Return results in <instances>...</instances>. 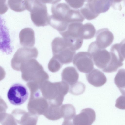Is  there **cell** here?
I'll use <instances>...</instances> for the list:
<instances>
[{
    "instance_id": "cell-13",
    "label": "cell",
    "mask_w": 125,
    "mask_h": 125,
    "mask_svg": "<svg viewBox=\"0 0 125 125\" xmlns=\"http://www.w3.org/2000/svg\"><path fill=\"white\" fill-rule=\"evenodd\" d=\"M96 33L95 28L91 23L83 24L82 22H78L76 32L78 37L83 40L90 39L94 36Z\"/></svg>"
},
{
    "instance_id": "cell-3",
    "label": "cell",
    "mask_w": 125,
    "mask_h": 125,
    "mask_svg": "<svg viewBox=\"0 0 125 125\" xmlns=\"http://www.w3.org/2000/svg\"><path fill=\"white\" fill-rule=\"evenodd\" d=\"M28 8L30 12L31 19L36 26H44L49 24V16L47 8L41 0L29 1Z\"/></svg>"
},
{
    "instance_id": "cell-12",
    "label": "cell",
    "mask_w": 125,
    "mask_h": 125,
    "mask_svg": "<svg viewBox=\"0 0 125 125\" xmlns=\"http://www.w3.org/2000/svg\"><path fill=\"white\" fill-rule=\"evenodd\" d=\"M86 76L89 83L95 87H101L107 82L106 77L104 73L96 69H93L86 73Z\"/></svg>"
},
{
    "instance_id": "cell-14",
    "label": "cell",
    "mask_w": 125,
    "mask_h": 125,
    "mask_svg": "<svg viewBox=\"0 0 125 125\" xmlns=\"http://www.w3.org/2000/svg\"><path fill=\"white\" fill-rule=\"evenodd\" d=\"M61 106L49 105L48 108L43 115L49 120L55 121L59 120L62 118Z\"/></svg>"
},
{
    "instance_id": "cell-2",
    "label": "cell",
    "mask_w": 125,
    "mask_h": 125,
    "mask_svg": "<svg viewBox=\"0 0 125 125\" xmlns=\"http://www.w3.org/2000/svg\"><path fill=\"white\" fill-rule=\"evenodd\" d=\"M51 45L53 55V57L62 65L72 62L76 52L72 50L68 46L63 38H55L52 40Z\"/></svg>"
},
{
    "instance_id": "cell-19",
    "label": "cell",
    "mask_w": 125,
    "mask_h": 125,
    "mask_svg": "<svg viewBox=\"0 0 125 125\" xmlns=\"http://www.w3.org/2000/svg\"><path fill=\"white\" fill-rule=\"evenodd\" d=\"M25 43L30 48L33 47L35 43L34 31L32 28H28L25 30Z\"/></svg>"
},
{
    "instance_id": "cell-10",
    "label": "cell",
    "mask_w": 125,
    "mask_h": 125,
    "mask_svg": "<svg viewBox=\"0 0 125 125\" xmlns=\"http://www.w3.org/2000/svg\"><path fill=\"white\" fill-rule=\"evenodd\" d=\"M95 111L87 108L83 109L80 112L75 116L73 119L74 125H91L96 119Z\"/></svg>"
},
{
    "instance_id": "cell-15",
    "label": "cell",
    "mask_w": 125,
    "mask_h": 125,
    "mask_svg": "<svg viewBox=\"0 0 125 125\" xmlns=\"http://www.w3.org/2000/svg\"><path fill=\"white\" fill-rule=\"evenodd\" d=\"M64 80L71 86L77 82L79 74L75 68L73 67H68L64 70Z\"/></svg>"
},
{
    "instance_id": "cell-24",
    "label": "cell",
    "mask_w": 125,
    "mask_h": 125,
    "mask_svg": "<svg viewBox=\"0 0 125 125\" xmlns=\"http://www.w3.org/2000/svg\"><path fill=\"white\" fill-rule=\"evenodd\" d=\"M62 125H74L72 122L70 120H64Z\"/></svg>"
},
{
    "instance_id": "cell-5",
    "label": "cell",
    "mask_w": 125,
    "mask_h": 125,
    "mask_svg": "<svg viewBox=\"0 0 125 125\" xmlns=\"http://www.w3.org/2000/svg\"><path fill=\"white\" fill-rule=\"evenodd\" d=\"M112 4V0H87L82 8V13L87 19L93 20L100 14L107 11Z\"/></svg>"
},
{
    "instance_id": "cell-18",
    "label": "cell",
    "mask_w": 125,
    "mask_h": 125,
    "mask_svg": "<svg viewBox=\"0 0 125 125\" xmlns=\"http://www.w3.org/2000/svg\"><path fill=\"white\" fill-rule=\"evenodd\" d=\"M61 107L62 117L64 120H70L75 116V109L71 104H66L62 105Z\"/></svg>"
},
{
    "instance_id": "cell-4",
    "label": "cell",
    "mask_w": 125,
    "mask_h": 125,
    "mask_svg": "<svg viewBox=\"0 0 125 125\" xmlns=\"http://www.w3.org/2000/svg\"><path fill=\"white\" fill-rule=\"evenodd\" d=\"M88 52L90 55L95 65L105 72L111 62L110 52L105 49L99 48L95 41L90 44Z\"/></svg>"
},
{
    "instance_id": "cell-6",
    "label": "cell",
    "mask_w": 125,
    "mask_h": 125,
    "mask_svg": "<svg viewBox=\"0 0 125 125\" xmlns=\"http://www.w3.org/2000/svg\"><path fill=\"white\" fill-rule=\"evenodd\" d=\"M29 95L26 87L20 83H15L9 88L7 97L10 102L15 105H20L27 99Z\"/></svg>"
},
{
    "instance_id": "cell-7",
    "label": "cell",
    "mask_w": 125,
    "mask_h": 125,
    "mask_svg": "<svg viewBox=\"0 0 125 125\" xmlns=\"http://www.w3.org/2000/svg\"><path fill=\"white\" fill-rule=\"evenodd\" d=\"M40 94V91L31 94L27 106L29 112L38 116L43 115L49 106L47 101Z\"/></svg>"
},
{
    "instance_id": "cell-23",
    "label": "cell",
    "mask_w": 125,
    "mask_h": 125,
    "mask_svg": "<svg viewBox=\"0 0 125 125\" xmlns=\"http://www.w3.org/2000/svg\"><path fill=\"white\" fill-rule=\"evenodd\" d=\"M115 106L117 108L120 109H125V95H121L117 99Z\"/></svg>"
},
{
    "instance_id": "cell-17",
    "label": "cell",
    "mask_w": 125,
    "mask_h": 125,
    "mask_svg": "<svg viewBox=\"0 0 125 125\" xmlns=\"http://www.w3.org/2000/svg\"><path fill=\"white\" fill-rule=\"evenodd\" d=\"M115 84L118 88L122 95L125 93V71L121 69L118 71L114 79Z\"/></svg>"
},
{
    "instance_id": "cell-11",
    "label": "cell",
    "mask_w": 125,
    "mask_h": 125,
    "mask_svg": "<svg viewBox=\"0 0 125 125\" xmlns=\"http://www.w3.org/2000/svg\"><path fill=\"white\" fill-rule=\"evenodd\" d=\"M96 35L95 41L98 47L101 49H105L110 46L114 39L113 33L107 28L98 30Z\"/></svg>"
},
{
    "instance_id": "cell-16",
    "label": "cell",
    "mask_w": 125,
    "mask_h": 125,
    "mask_svg": "<svg viewBox=\"0 0 125 125\" xmlns=\"http://www.w3.org/2000/svg\"><path fill=\"white\" fill-rule=\"evenodd\" d=\"M125 41L124 39L120 43L113 45L111 48L110 52L122 62L124 61L125 59Z\"/></svg>"
},
{
    "instance_id": "cell-21",
    "label": "cell",
    "mask_w": 125,
    "mask_h": 125,
    "mask_svg": "<svg viewBox=\"0 0 125 125\" xmlns=\"http://www.w3.org/2000/svg\"><path fill=\"white\" fill-rule=\"evenodd\" d=\"M0 123L2 125H17L12 115L7 113Z\"/></svg>"
},
{
    "instance_id": "cell-1",
    "label": "cell",
    "mask_w": 125,
    "mask_h": 125,
    "mask_svg": "<svg viewBox=\"0 0 125 125\" xmlns=\"http://www.w3.org/2000/svg\"><path fill=\"white\" fill-rule=\"evenodd\" d=\"M52 83L45 81L39 85L42 95L47 101L49 105L61 106L62 105L64 96L69 90L68 84L64 82Z\"/></svg>"
},
{
    "instance_id": "cell-8",
    "label": "cell",
    "mask_w": 125,
    "mask_h": 125,
    "mask_svg": "<svg viewBox=\"0 0 125 125\" xmlns=\"http://www.w3.org/2000/svg\"><path fill=\"white\" fill-rule=\"evenodd\" d=\"M73 62L76 68L82 73H87L94 69V63L88 52H80L75 54Z\"/></svg>"
},
{
    "instance_id": "cell-20",
    "label": "cell",
    "mask_w": 125,
    "mask_h": 125,
    "mask_svg": "<svg viewBox=\"0 0 125 125\" xmlns=\"http://www.w3.org/2000/svg\"><path fill=\"white\" fill-rule=\"evenodd\" d=\"M85 85L79 81L71 86L70 92L74 95H78L82 94L85 92Z\"/></svg>"
},
{
    "instance_id": "cell-22",
    "label": "cell",
    "mask_w": 125,
    "mask_h": 125,
    "mask_svg": "<svg viewBox=\"0 0 125 125\" xmlns=\"http://www.w3.org/2000/svg\"><path fill=\"white\" fill-rule=\"evenodd\" d=\"M67 4L73 9H77L83 6L85 0H66Z\"/></svg>"
},
{
    "instance_id": "cell-9",
    "label": "cell",
    "mask_w": 125,
    "mask_h": 125,
    "mask_svg": "<svg viewBox=\"0 0 125 125\" xmlns=\"http://www.w3.org/2000/svg\"><path fill=\"white\" fill-rule=\"evenodd\" d=\"M12 114L15 121L20 125H36L38 116L29 112L15 109Z\"/></svg>"
}]
</instances>
